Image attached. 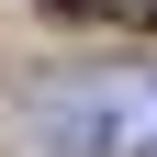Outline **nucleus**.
Listing matches in <instances>:
<instances>
[{"mask_svg": "<svg viewBox=\"0 0 157 157\" xmlns=\"http://www.w3.org/2000/svg\"><path fill=\"white\" fill-rule=\"evenodd\" d=\"M45 11H78V23H124V34H157V0H45Z\"/></svg>", "mask_w": 157, "mask_h": 157, "instance_id": "obj_2", "label": "nucleus"}, {"mask_svg": "<svg viewBox=\"0 0 157 157\" xmlns=\"http://www.w3.org/2000/svg\"><path fill=\"white\" fill-rule=\"evenodd\" d=\"M45 124H56L67 157H157V67L90 78V90H56Z\"/></svg>", "mask_w": 157, "mask_h": 157, "instance_id": "obj_1", "label": "nucleus"}]
</instances>
